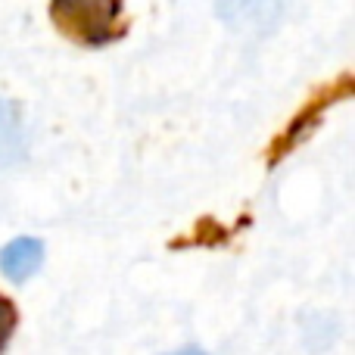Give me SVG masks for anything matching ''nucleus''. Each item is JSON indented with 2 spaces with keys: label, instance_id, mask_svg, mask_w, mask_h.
Instances as JSON below:
<instances>
[{
  "label": "nucleus",
  "instance_id": "f257e3e1",
  "mask_svg": "<svg viewBox=\"0 0 355 355\" xmlns=\"http://www.w3.org/2000/svg\"><path fill=\"white\" fill-rule=\"evenodd\" d=\"M119 0H53V19L66 35L81 44H100L116 37Z\"/></svg>",
  "mask_w": 355,
  "mask_h": 355
},
{
  "label": "nucleus",
  "instance_id": "7ed1b4c3",
  "mask_svg": "<svg viewBox=\"0 0 355 355\" xmlns=\"http://www.w3.org/2000/svg\"><path fill=\"white\" fill-rule=\"evenodd\" d=\"M41 262H44V243L35 237H16L12 243H6L0 250V271L16 284L28 281L41 268Z\"/></svg>",
  "mask_w": 355,
  "mask_h": 355
},
{
  "label": "nucleus",
  "instance_id": "423d86ee",
  "mask_svg": "<svg viewBox=\"0 0 355 355\" xmlns=\"http://www.w3.org/2000/svg\"><path fill=\"white\" fill-rule=\"evenodd\" d=\"M172 355H206V352H196V349H181V352H172Z\"/></svg>",
  "mask_w": 355,
  "mask_h": 355
},
{
  "label": "nucleus",
  "instance_id": "20e7f679",
  "mask_svg": "<svg viewBox=\"0 0 355 355\" xmlns=\"http://www.w3.org/2000/svg\"><path fill=\"white\" fill-rule=\"evenodd\" d=\"M25 150V125L12 103L0 100V166L16 162Z\"/></svg>",
  "mask_w": 355,
  "mask_h": 355
},
{
  "label": "nucleus",
  "instance_id": "f03ea898",
  "mask_svg": "<svg viewBox=\"0 0 355 355\" xmlns=\"http://www.w3.org/2000/svg\"><path fill=\"white\" fill-rule=\"evenodd\" d=\"M281 10L284 0H218V16L246 35L271 31L281 19Z\"/></svg>",
  "mask_w": 355,
  "mask_h": 355
},
{
  "label": "nucleus",
  "instance_id": "39448f33",
  "mask_svg": "<svg viewBox=\"0 0 355 355\" xmlns=\"http://www.w3.org/2000/svg\"><path fill=\"white\" fill-rule=\"evenodd\" d=\"M10 331H12V306L6 300H0V349L10 340Z\"/></svg>",
  "mask_w": 355,
  "mask_h": 355
}]
</instances>
